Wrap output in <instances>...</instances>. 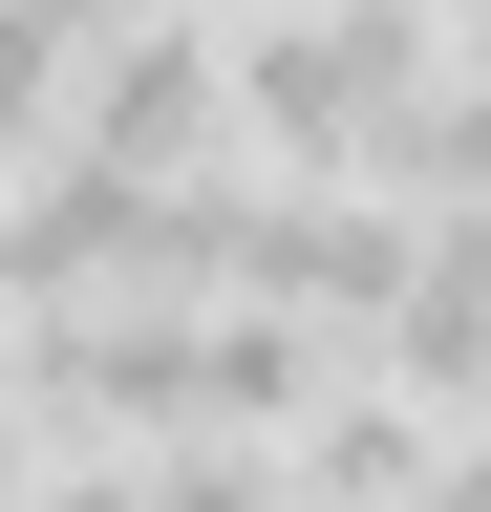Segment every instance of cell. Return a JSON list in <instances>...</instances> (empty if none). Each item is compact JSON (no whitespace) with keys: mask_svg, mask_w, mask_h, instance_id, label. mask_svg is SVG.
<instances>
[{"mask_svg":"<svg viewBox=\"0 0 491 512\" xmlns=\"http://www.w3.org/2000/svg\"><path fill=\"white\" fill-rule=\"evenodd\" d=\"M427 22H449V0H299V22H235V150L257 171H385V128L427 107Z\"/></svg>","mask_w":491,"mask_h":512,"instance_id":"obj_1","label":"cell"},{"mask_svg":"<svg viewBox=\"0 0 491 512\" xmlns=\"http://www.w3.org/2000/svg\"><path fill=\"white\" fill-rule=\"evenodd\" d=\"M363 512H470V470H406V491H363Z\"/></svg>","mask_w":491,"mask_h":512,"instance_id":"obj_5","label":"cell"},{"mask_svg":"<svg viewBox=\"0 0 491 512\" xmlns=\"http://www.w3.org/2000/svg\"><path fill=\"white\" fill-rule=\"evenodd\" d=\"M449 43H470V64H491V0H449Z\"/></svg>","mask_w":491,"mask_h":512,"instance_id":"obj_6","label":"cell"},{"mask_svg":"<svg viewBox=\"0 0 491 512\" xmlns=\"http://www.w3.org/2000/svg\"><path fill=\"white\" fill-rule=\"evenodd\" d=\"M129 491H150V512H299L278 427H150V448H129Z\"/></svg>","mask_w":491,"mask_h":512,"instance_id":"obj_3","label":"cell"},{"mask_svg":"<svg viewBox=\"0 0 491 512\" xmlns=\"http://www.w3.org/2000/svg\"><path fill=\"white\" fill-rule=\"evenodd\" d=\"M43 512H150V491H129V448H86V470L43 448Z\"/></svg>","mask_w":491,"mask_h":512,"instance_id":"obj_4","label":"cell"},{"mask_svg":"<svg viewBox=\"0 0 491 512\" xmlns=\"http://www.w3.org/2000/svg\"><path fill=\"white\" fill-rule=\"evenodd\" d=\"M65 150L86 171H235V22L214 0H129L65 86Z\"/></svg>","mask_w":491,"mask_h":512,"instance_id":"obj_2","label":"cell"}]
</instances>
